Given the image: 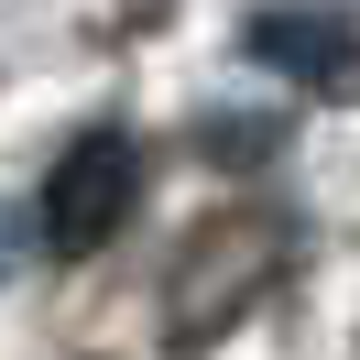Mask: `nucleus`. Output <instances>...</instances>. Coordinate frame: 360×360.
<instances>
[{"label":"nucleus","instance_id":"obj_1","mask_svg":"<svg viewBox=\"0 0 360 360\" xmlns=\"http://www.w3.org/2000/svg\"><path fill=\"white\" fill-rule=\"evenodd\" d=\"M295 262V229L273 207H207L175 240V273H164V349H219Z\"/></svg>","mask_w":360,"mask_h":360},{"label":"nucleus","instance_id":"obj_2","mask_svg":"<svg viewBox=\"0 0 360 360\" xmlns=\"http://www.w3.org/2000/svg\"><path fill=\"white\" fill-rule=\"evenodd\" d=\"M131 207H142V142L131 131H77L55 153L44 197H33V240L55 262H88V251H110L131 229Z\"/></svg>","mask_w":360,"mask_h":360},{"label":"nucleus","instance_id":"obj_3","mask_svg":"<svg viewBox=\"0 0 360 360\" xmlns=\"http://www.w3.org/2000/svg\"><path fill=\"white\" fill-rule=\"evenodd\" d=\"M251 66H273L306 98H360V22L328 0H284V11H251Z\"/></svg>","mask_w":360,"mask_h":360},{"label":"nucleus","instance_id":"obj_4","mask_svg":"<svg viewBox=\"0 0 360 360\" xmlns=\"http://www.w3.org/2000/svg\"><path fill=\"white\" fill-rule=\"evenodd\" d=\"M284 120H207V164H273Z\"/></svg>","mask_w":360,"mask_h":360},{"label":"nucleus","instance_id":"obj_5","mask_svg":"<svg viewBox=\"0 0 360 360\" xmlns=\"http://www.w3.org/2000/svg\"><path fill=\"white\" fill-rule=\"evenodd\" d=\"M11 262H22V229H11V207H0V273H11Z\"/></svg>","mask_w":360,"mask_h":360}]
</instances>
